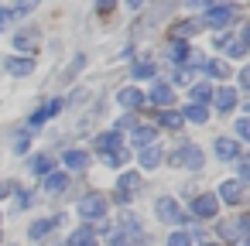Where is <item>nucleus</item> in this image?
I'll return each mask as SVG.
<instances>
[{
	"label": "nucleus",
	"mask_w": 250,
	"mask_h": 246,
	"mask_svg": "<svg viewBox=\"0 0 250 246\" xmlns=\"http://www.w3.org/2000/svg\"><path fill=\"white\" fill-rule=\"evenodd\" d=\"M168 164H171V168H185V171H199V168L206 164V157H202V151H199L195 144H185V147H178V151L168 157Z\"/></svg>",
	"instance_id": "1"
},
{
	"label": "nucleus",
	"mask_w": 250,
	"mask_h": 246,
	"mask_svg": "<svg viewBox=\"0 0 250 246\" xmlns=\"http://www.w3.org/2000/svg\"><path fill=\"white\" fill-rule=\"evenodd\" d=\"M233 18H236V11L229 7V4H216V7H209L206 11V28H229L233 24Z\"/></svg>",
	"instance_id": "2"
},
{
	"label": "nucleus",
	"mask_w": 250,
	"mask_h": 246,
	"mask_svg": "<svg viewBox=\"0 0 250 246\" xmlns=\"http://www.w3.org/2000/svg\"><path fill=\"white\" fill-rule=\"evenodd\" d=\"M103 212H106V198L103 195H86L79 202V215L83 219H103Z\"/></svg>",
	"instance_id": "3"
},
{
	"label": "nucleus",
	"mask_w": 250,
	"mask_h": 246,
	"mask_svg": "<svg viewBox=\"0 0 250 246\" xmlns=\"http://www.w3.org/2000/svg\"><path fill=\"white\" fill-rule=\"evenodd\" d=\"M154 212H158L161 222H185V215H182V208H178L175 198H158L154 202Z\"/></svg>",
	"instance_id": "4"
},
{
	"label": "nucleus",
	"mask_w": 250,
	"mask_h": 246,
	"mask_svg": "<svg viewBox=\"0 0 250 246\" xmlns=\"http://www.w3.org/2000/svg\"><path fill=\"white\" fill-rule=\"evenodd\" d=\"M137 185H141V174H134V171L120 174V181H117V195H113V198L127 205V202L134 198V188H137Z\"/></svg>",
	"instance_id": "5"
},
{
	"label": "nucleus",
	"mask_w": 250,
	"mask_h": 246,
	"mask_svg": "<svg viewBox=\"0 0 250 246\" xmlns=\"http://www.w3.org/2000/svg\"><path fill=\"white\" fill-rule=\"evenodd\" d=\"M144 243V229H113L110 232V246H141Z\"/></svg>",
	"instance_id": "6"
},
{
	"label": "nucleus",
	"mask_w": 250,
	"mask_h": 246,
	"mask_svg": "<svg viewBox=\"0 0 250 246\" xmlns=\"http://www.w3.org/2000/svg\"><path fill=\"white\" fill-rule=\"evenodd\" d=\"M216 208H219V198H216V195H199V198L192 202V215H195V219H212Z\"/></svg>",
	"instance_id": "7"
},
{
	"label": "nucleus",
	"mask_w": 250,
	"mask_h": 246,
	"mask_svg": "<svg viewBox=\"0 0 250 246\" xmlns=\"http://www.w3.org/2000/svg\"><path fill=\"white\" fill-rule=\"evenodd\" d=\"M62 106H65L62 99H48V103H45V106H42V110H38V113H35V116L28 120V130H35V127H42L45 120H52V116H55V113H59Z\"/></svg>",
	"instance_id": "8"
},
{
	"label": "nucleus",
	"mask_w": 250,
	"mask_h": 246,
	"mask_svg": "<svg viewBox=\"0 0 250 246\" xmlns=\"http://www.w3.org/2000/svg\"><path fill=\"white\" fill-rule=\"evenodd\" d=\"M117 103H120L124 110H141V106L147 103V96H144L141 89H120V93H117Z\"/></svg>",
	"instance_id": "9"
},
{
	"label": "nucleus",
	"mask_w": 250,
	"mask_h": 246,
	"mask_svg": "<svg viewBox=\"0 0 250 246\" xmlns=\"http://www.w3.org/2000/svg\"><path fill=\"white\" fill-rule=\"evenodd\" d=\"M212 103H216V110H219V113H229V110H236V89H229V86L216 89V93H212Z\"/></svg>",
	"instance_id": "10"
},
{
	"label": "nucleus",
	"mask_w": 250,
	"mask_h": 246,
	"mask_svg": "<svg viewBox=\"0 0 250 246\" xmlns=\"http://www.w3.org/2000/svg\"><path fill=\"white\" fill-rule=\"evenodd\" d=\"M216 198H223V202H229V205H240V202H243V181H223Z\"/></svg>",
	"instance_id": "11"
},
{
	"label": "nucleus",
	"mask_w": 250,
	"mask_h": 246,
	"mask_svg": "<svg viewBox=\"0 0 250 246\" xmlns=\"http://www.w3.org/2000/svg\"><path fill=\"white\" fill-rule=\"evenodd\" d=\"M4 69H7L11 76H31V69H35V58H31V55H24V58L11 55V58L4 62Z\"/></svg>",
	"instance_id": "12"
},
{
	"label": "nucleus",
	"mask_w": 250,
	"mask_h": 246,
	"mask_svg": "<svg viewBox=\"0 0 250 246\" xmlns=\"http://www.w3.org/2000/svg\"><path fill=\"white\" fill-rule=\"evenodd\" d=\"M62 219H65V215H48V219H38V222H31V239H42V236H48L52 229H59V226H62Z\"/></svg>",
	"instance_id": "13"
},
{
	"label": "nucleus",
	"mask_w": 250,
	"mask_h": 246,
	"mask_svg": "<svg viewBox=\"0 0 250 246\" xmlns=\"http://www.w3.org/2000/svg\"><path fill=\"white\" fill-rule=\"evenodd\" d=\"M120 144H124V137L117 133V130H110V133H100V140H96V151L106 157V154H113V151H120Z\"/></svg>",
	"instance_id": "14"
},
{
	"label": "nucleus",
	"mask_w": 250,
	"mask_h": 246,
	"mask_svg": "<svg viewBox=\"0 0 250 246\" xmlns=\"http://www.w3.org/2000/svg\"><path fill=\"white\" fill-rule=\"evenodd\" d=\"M216 154H219L223 161H236V157H240V144H236L233 137H219V140H216Z\"/></svg>",
	"instance_id": "15"
},
{
	"label": "nucleus",
	"mask_w": 250,
	"mask_h": 246,
	"mask_svg": "<svg viewBox=\"0 0 250 246\" xmlns=\"http://www.w3.org/2000/svg\"><path fill=\"white\" fill-rule=\"evenodd\" d=\"M65 188H69V178H65L62 171H48V174H45V191H48V195H62Z\"/></svg>",
	"instance_id": "16"
},
{
	"label": "nucleus",
	"mask_w": 250,
	"mask_h": 246,
	"mask_svg": "<svg viewBox=\"0 0 250 246\" xmlns=\"http://www.w3.org/2000/svg\"><path fill=\"white\" fill-rule=\"evenodd\" d=\"M62 164H65L69 171H83V168L89 164V154H86V151H65V154H62Z\"/></svg>",
	"instance_id": "17"
},
{
	"label": "nucleus",
	"mask_w": 250,
	"mask_h": 246,
	"mask_svg": "<svg viewBox=\"0 0 250 246\" xmlns=\"http://www.w3.org/2000/svg\"><path fill=\"white\" fill-rule=\"evenodd\" d=\"M154 140H158V130H154V127H137V130H134V147H137V151L151 147Z\"/></svg>",
	"instance_id": "18"
},
{
	"label": "nucleus",
	"mask_w": 250,
	"mask_h": 246,
	"mask_svg": "<svg viewBox=\"0 0 250 246\" xmlns=\"http://www.w3.org/2000/svg\"><path fill=\"white\" fill-rule=\"evenodd\" d=\"M182 120H188V123L202 127V123L209 120V113H206V106H199V103H188V106H185V113H182Z\"/></svg>",
	"instance_id": "19"
},
{
	"label": "nucleus",
	"mask_w": 250,
	"mask_h": 246,
	"mask_svg": "<svg viewBox=\"0 0 250 246\" xmlns=\"http://www.w3.org/2000/svg\"><path fill=\"white\" fill-rule=\"evenodd\" d=\"M158 164H161V151H158L154 144L144 147V151H141V168H144V171H154Z\"/></svg>",
	"instance_id": "20"
},
{
	"label": "nucleus",
	"mask_w": 250,
	"mask_h": 246,
	"mask_svg": "<svg viewBox=\"0 0 250 246\" xmlns=\"http://www.w3.org/2000/svg\"><path fill=\"white\" fill-rule=\"evenodd\" d=\"M151 99H154L158 106H171V99H175V93H171V86H165V82H158V86L151 89Z\"/></svg>",
	"instance_id": "21"
},
{
	"label": "nucleus",
	"mask_w": 250,
	"mask_h": 246,
	"mask_svg": "<svg viewBox=\"0 0 250 246\" xmlns=\"http://www.w3.org/2000/svg\"><path fill=\"white\" fill-rule=\"evenodd\" d=\"M69 246H96V236H93V229H76L72 236H69Z\"/></svg>",
	"instance_id": "22"
},
{
	"label": "nucleus",
	"mask_w": 250,
	"mask_h": 246,
	"mask_svg": "<svg viewBox=\"0 0 250 246\" xmlns=\"http://www.w3.org/2000/svg\"><path fill=\"white\" fill-rule=\"evenodd\" d=\"M188 55H192V48H188L185 41H171V55H168L171 62H178V65H182V62H188Z\"/></svg>",
	"instance_id": "23"
},
{
	"label": "nucleus",
	"mask_w": 250,
	"mask_h": 246,
	"mask_svg": "<svg viewBox=\"0 0 250 246\" xmlns=\"http://www.w3.org/2000/svg\"><path fill=\"white\" fill-rule=\"evenodd\" d=\"M219 232H223L226 239H233V236H243V232H247V215H240L236 222H229V226H223Z\"/></svg>",
	"instance_id": "24"
},
{
	"label": "nucleus",
	"mask_w": 250,
	"mask_h": 246,
	"mask_svg": "<svg viewBox=\"0 0 250 246\" xmlns=\"http://www.w3.org/2000/svg\"><path fill=\"white\" fill-rule=\"evenodd\" d=\"M35 45H38V35H28V31L14 35V48H21V52H31Z\"/></svg>",
	"instance_id": "25"
},
{
	"label": "nucleus",
	"mask_w": 250,
	"mask_h": 246,
	"mask_svg": "<svg viewBox=\"0 0 250 246\" xmlns=\"http://www.w3.org/2000/svg\"><path fill=\"white\" fill-rule=\"evenodd\" d=\"M202 69H206L209 76H216V79H226V76H229V65H226V62H219V58H212V62H206Z\"/></svg>",
	"instance_id": "26"
},
{
	"label": "nucleus",
	"mask_w": 250,
	"mask_h": 246,
	"mask_svg": "<svg viewBox=\"0 0 250 246\" xmlns=\"http://www.w3.org/2000/svg\"><path fill=\"white\" fill-rule=\"evenodd\" d=\"M31 171H35V174H48V171H52V157H48V154H35V157H31Z\"/></svg>",
	"instance_id": "27"
},
{
	"label": "nucleus",
	"mask_w": 250,
	"mask_h": 246,
	"mask_svg": "<svg viewBox=\"0 0 250 246\" xmlns=\"http://www.w3.org/2000/svg\"><path fill=\"white\" fill-rule=\"evenodd\" d=\"M209 99H212V89H209L206 82L192 86V103H199V106H202V103H209Z\"/></svg>",
	"instance_id": "28"
},
{
	"label": "nucleus",
	"mask_w": 250,
	"mask_h": 246,
	"mask_svg": "<svg viewBox=\"0 0 250 246\" xmlns=\"http://www.w3.org/2000/svg\"><path fill=\"white\" fill-rule=\"evenodd\" d=\"M185 120H182V113H175V110H165L161 113V127H171V130H178Z\"/></svg>",
	"instance_id": "29"
},
{
	"label": "nucleus",
	"mask_w": 250,
	"mask_h": 246,
	"mask_svg": "<svg viewBox=\"0 0 250 246\" xmlns=\"http://www.w3.org/2000/svg\"><path fill=\"white\" fill-rule=\"evenodd\" d=\"M226 55H229V58H247L243 41H229V38H226Z\"/></svg>",
	"instance_id": "30"
},
{
	"label": "nucleus",
	"mask_w": 250,
	"mask_h": 246,
	"mask_svg": "<svg viewBox=\"0 0 250 246\" xmlns=\"http://www.w3.org/2000/svg\"><path fill=\"white\" fill-rule=\"evenodd\" d=\"M134 79H154V65L151 62H137L134 65Z\"/></svg>",
	"instance_id": "31"
},
{
	"label": "nucleus",
	"mask_w": 250,
	"mask_h": 246,
	"mask_svg": "<svg viewBox=\"0 0 250 246\" xmlns=\"http://www.w3.org/2000/svg\"><path fill=\"white\" fill-rule=\"evenodd\" d=\"M38 4H42V0H18V4H14V11H11V14H18V18H24V14H28V11H35Z\"/></svg>",
	"instance_id": "32"
},
{
	"label": "nucleus",
	"mask_w": 250,
	"mask_h": 246,
	"mask_svg": "<svg viewBox=\"0 0 250 246\" xmlns=\"http://www.w3.org/2000/svg\"><path fill=\"white\" fill-rule=\"evenodd\" d=\"M168 246H192V236L188 232H171L168 236Z\"/></svg>",
	"instance_id": "33"
},
{
	"label": "nucleus",
	"mask_w": 250,
	"mask_h": 246,
	"mask_svg": "<svg viewBox=\"0 0 250 246\" xmlns=\"http://www.w3.org/2000/svg\"><path fill=\"white\" fill-rule=\"evenodd\" d=\"M236 140H250V120H236Z\"/></svg>",
	"instance_id": "34"
},
{
	"label": "nucleus",
	"mask_w": 250,
	"mask_h": 246,
	"mask_svg": "<svg viewBox=\"0 0 250 246\" xmlns=\"http://www.w3.org/2000/svg\"><path fill=\"white\" fill-rule=\"evenodd\" d=\"M28 137H31L28 130H21V133H18V140H14V154H24V151H28Z\"/></svg>",
	"instance_id": "35"
},
{
	"label": "nucleus",
	"mask_w": 250,
	"mask_h": 246,
	"mask_svg": "<svg viewBox=\"0 0 250 246\" xmlns=\"http://www.w3.org/2000/svg\"><path fill=\"white\" fill-rule=\"evenodd\" d=\"M188 7H216V4H223V0H185Z\"/></svg>",
	"instance_id": "36"
},
{
	"label": "nucleus",
	"mask_w": 250,
	"mask_h": 246,
	"mask_svg": "<svg viewBox=\"0 0 250 246\" xmlns=\"http://www.w3.org/2000/svg\"><path fill=\"white\" fill-rule=\"evenodd\" d=\"M236 171H240V178H247L250 174V161L247 157H236Z\"/></svg>",
	"instance_id": "37"
},
{
	"label": "nucleus",
	"mask_w": 250,
	"mask_h": 246,
	"mask_svg": "<svg viewBox=\"0 0 250 246\" xmlns=\"http://www.w3.org/2000/svg\"><path fill=\"white\" fill-rule=\"evenodd\" d=\"M11 18H14V14H11V11H7V7H0V31H4V28H7V24H11Z\"/></svg>",
	"instance_id": "38"
},
{
	"label": "nucleus",
	"mask_w": 250,
	"mask_h": 246,
	"mask_svg": "<svg viewBox=\"0 0 250 246\" xmlns=\"http://www.w3.org/2000/svg\"><path fill=\"white\" fill-rule=\"evenodd\" d=\"M110 7H113V0H96V11H100V14H106Z\"/></svg>",
	"instance_id": "39"
},
{
	"label": "nucleus",
	"mask_w": 250,
	"mask_h": 246,
	"mask_svg": "<svg viewBox=\"0 0 250 246\" xmlns=\"http://www.w3.org/2000/svg\"><path fill=\"white\" fill-rule=\"evenodd\" d=\"M14 191V181H4V185H0V198H7Z\"/></svg>",
	"instance_id": "40"
},
{
	"label": "nucleus",
	"mask_w": 250,
	"mask_h": 246,
	"mask_svg": "<svg viewBox=\"0 0 250 246\" xmlns=\"http://www.w3.org/2000/svg\"><path fill=\"white\" fill-rule=\"evenodd\" d=\"M175 82L178 86H188V72H175Z\"/></svg>",
	"instance_id": "41"
},
{
	"label": "nucleus",
	"mask_w": 250,
	"mask_h": 246,
	"mask_svg": "<svg viewBox=\"0 0 250 246\" xmlns=\"http://www.w3.org/2000/svg\"><path fill=\"white\" fill-rule=\"evenodd\" d=\"M127 4H130V7H134V11H137V7H141V4H144V0H127Z\"/></svg>",
	"instance_id": "42"
}]
</instances>
